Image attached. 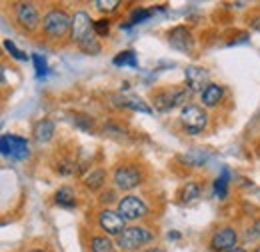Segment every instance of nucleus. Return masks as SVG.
Instances as JSON below:
<instances>
[{"label":"nucleus","mask_w":260,"mask_h":252,"mask_svg":"<svg viewBox=\"0 0 260 252\" xmlns=\"http://www.w3.org/2000/svg\"><path fill=\"white\" fill-rule=\"evenodd\" d=\"M74 122L80 126V128H84V130H90V128H92V120H90L88 116H76Z\"/></svg>","instance_id":"c756f323"},{"label":"nucleus","mask_w":260,"mask_h":252,"mask_svg":"<svg viewBox=\"0 0 260 252\" xmlns=\"http://www.w3.org/2000/svg\"><path fill=\"white\" fill-rule=\"evenodd\" d=\"M110 200H114V192H104L100 196V202H110Z\"/></svg>","instance_id":"7c9ffc66"},{"label":"nucleus","mask_w":260,"mask_h":252,"mask_svg":"<svg viewBox=\"0 0 260 252\" xmlns=\"http://www.w3.org/2000/svg\"><path fill=\"white\" fill-rule=\"evenodd\" d=\"M186 84H188V90L196 92V90H204L210 82H208V72L204 68H198V66H188L186 68Z\"/></svg>","instance_id":"f8f14e48"},{"label":"nucleus","mask_w":260,"mask_h":252,"mask_svg":"<svg viewBox=\"0 0 260 252\" xmlns=\"http://www.w3.org/2000/svg\"><path fill=\"white\" fill-rule=\"evenodd\" d=\"M180 120H182V124H184V128H186V132L198 134V132L204 130V126H206V122H208V116H206V112H204L200 106L188 104V106L182 108V112H180Z\"/></svg>","instance_id":"7ed1b4c3"},{"label":"nucleus","mask_w":260,"mask_h":252,"mask_svg":"<svg viewBox=\"0 0 260 252\" xmlns=\"http://www.w3.org/2000/svg\"><path fill=\"white\" fill-rule=\"evenodd\" d=\"M168 42L174 48H178V50H188L192 46V36H190V32L186 30V28L178 26V28L168 32Z\"/></svg>","instance_id":"ddd939ff"},{"label":"nucleus","mask_w":260,"mask_h":252,"mask_svg":"<svg viewBox=\"0 0 260 252\" xmlns=\"http://www.w3.org/2000/svg\"><path fill=\"white\" fill-rule=\"evenodd\" d=\"M254 252H260V246H258V248H256V250H254Z\"/></svg>","instance_id":"f704fd0d"},{"label":"nucleus","mask_w":260,"mask_h":252,"mask_svg":"<svg viewBox=\"0 0 260 252\" xmlns=\"http://www.w3.org/2000/svg\"><path fill=\"white\" fill-rule=\"evenodd\" d=\"M124 222L126 220L120 216V212H114V210H108V208L98 214V224H100V228H102L106 234L116 236V238L126 230Z\"/></svg>","instance_id":"0eeeda50"},{"label":"nucleus","mask_w":260,"mask_h":252,"mask_svg":"<svg viewBox=\"0 0 260 252\" xmlns=\"http://www.w3.org/2000/svg\"><path fill=\"white\" fill-rule=\"evenodd\" d=\"M154 238V234L144 228V226H128L118 238H116V244L122 248V250H138L140 246L148 244L150 240Z\"/></svg>","instance_id":"f03ea898"},{"label":"nucleus","mask_w":260,"mask_h":252,"mask_svg":"<svg viewBox=\"0 0 260 252\" xmlns=\"http://www.w3.org/2000/svg\"><path fill=\"white\" fill-rule=\"evenodd\" d=\"M118 212H120V216L124 220H138V218H144L146 216L148 208H146V204H144L142 198H138L134 194H128V196H124L118 202Z\"/></svg>","instance_id":"20e7f679"},{"label":"nucleus","mask_w":260,"mask_h":252,"mask_svg":"<svg viewBox=\"0 0 260 252\" xmlns=\"http://www.w3.org/2000/svg\"><path fill=\"white\" fill-rule=\"evenodd\" d=\"M106 182V172L104 170H100V168H94V170H90V174L84 178V184H86V188L90 190H98L102 188V184Z\"/></svg>","instance_id":"f3484780"},{"label":"nucleus","mask_w":260,"mask_h":252,"mask_svg":"<svg viewBox=\"0 0 260 252\" xmlns=\"http://www.w3.org/2000/svg\"><path fill=\"white\" fill-rule=\"evenodd\" d=\"M236 240H238L236 230L232 226H224V228L214 232V236L210 240V246H212V250L216 252H226L236 246Z\"/></svg>","instance_id":"1a4fd4ad"},{"label":"nucleus","mask_w":260,"mask_h":252,"mask_svg":"<svg viewBox=\"0 0 260 252\" xmlns=\"http://www.w3.org/2000/svg\"><path fill=\"white\" fill-rule=\"evenodd\" d=\"M228 178H230V174H228V168H222V174L214 180V192H216V196L218 198H226L228 194Z\"/></svg>","instance_id":"aec40b11"},{"label":"nucleus","mask_w":260,"mask_h":252,"mask_svg":"<svg viewBox=\"0 0 260 252\" xmlns=\"http://www.w3.org/2000/svg\"><path fill=\"white\" fill-rule=\"evenodd\" d=\"M90 248H92V252H116L114 244H112V240L106 238V236H92V240H90Z\"/></svg>","instance_id":"a211bd4d"},{"label":"nucleus","mask_w":260,"mask_h":252,"mask_svg":"<svg viewBox=\"0 0 260 252\" xmlns=\"http://www.w3.org/2000/svg\"><path fill=\"white\" fill-rule=\"evenodd\" d=\"M32 60H34V66H36V74H38L40 78H42V76H46L48 68H46V62H44V58H42L40 54H34Z\"/></svg>","instance_id":"cd10ccee"},{"label":"nucleus","mask_w":260,"mask_h":252,"mask_svg":"<svg viewBox=\"0 0 260 252\" xmlns=\"http://www.w3.org/2000/svg\"><path fill=\"white\" fill-rule=\"evenodd\" d=\"M222 94H224L222 86H218V84L210 82V84L200 92V98H202V104L210 108V106H216V104L222 100Z\"/></svg>","instance_id":"4468645a"},{"label":"nucleus","mask_w":260,"mask_h":252,"mask_svg":"<svg viewBox=\"0 0 260 252\" xmlns=\"http://www.w3.org/2000/svg\"><path fill=\"white\" fill-rule=\"evenodd\" d=\"M32 134H34V138H36V142H40V144L48 142V140L52 138V134H54V122H52V120H48V118L38 120V122L34 124Z\"/></svg>","instance_id":"2eb2a0df"},{"label":"nucleus","mask_w":260,"mask_h":252,"mask_svg":"<svg viewBox=\"0 0 260 252\" xmlns=\"http://www.w3.org/2000/svg\"><path fill=\"white\" fill-rule=\"evenodd\" d=\"M30 252H44V250H30Z\"/></svg>","instance_id":"72a5a7b5"},{"label":"nucleus","mask_w":260,"mask_h":252,"mask_svg":"<svg viewBox=\"0 0 260 252\" xmlns=\"http://www.w3.org/2000/svg\"><path fill=\"white\" fill-rule=\"evenodd\" d=\"M0 148H2V154L10 158H28V140L26 138H20V136H14V134H4L2 140H0Z\"/></svg>","instance_id":"39448f33"},{"label":"nucleus","mask_w":260,"mask_h":252,"mask_svg":"<svg viewBox=\"0 0 260 252\" xmlns=\"http://www.w3.org/2000/svg\"><path fill=\"white\" fill-rule=\"evenodd\" d=\"M90 16L86 14V12H76L74 16H72V28H70V34H72V40L76 42V44H80L88 34H90Z\"/></svg>","instance_id":"9b49d317"},{"label":"nucleus","mask_w":260,"mask_h":252,"mask_svg":"<svg viewBox=\"0 0 260 252\" xmlns=\"http://www.w3.org/2000/svg\"><path fill=\"white\" fill-rule=\"evenodd\" d=\"M114 64H116V66H132V68H136V66H138V60H136V54H134L132 50H124V52H120V54L114 58Z\"/></svg>","instance_id":"4be33fe9"},{"label":"nucleus","mask_w":260,"mask_h":252,"mask_svg":"<svg viewBox=\"0 0 260 252\" xmlns=\"http://www.w3.org/2000/svg\"><path fill=\"white\" fill-rule=\"evenodd\" d=\"M226 252H246L244 248H240V246H234V248H230V250H226Z\"/></svg>","instance_id":"2f4dec72"},{"label":"nucleus","mask_w":260,"mask_h":252,"mask_svg":"<svg viewBox=\"0 0 260 252\" xmlns=\"http://www.w3.org/2000/svg\"><path fill=\"white\" fill-rule=\"evenodd\" d=\"M42 28L48 36L52 38H62L68 28H72V18L66 14L64 10H58V8H52L44 14L42 18Z\"/></svg>","instance_id":"f257e3e1"},{"label":"nucleus","mask_w":260,"mask_h":252,"mask_svg":"<svg viewBox=\"0 0 260 252\" xmlns=\"http://www.w3.org/2000/svg\"><path fill=\"white\" fill-rule=\"evenodd\" d=\"M118 4H120L118 0H106V2L104 0H96L94 2V6H96L100 12H112V10H116Z\"/></svg>","instance_id":"a878e982"},{"label":"nucleus","mask_w":260,"mask_h":252,"mask_svg":"<svg viewBox=\"0 0 260 252\" xmlns=\"http://www.w3.org/2000/svg\"><path fill=\"white\" fill-rule=\"evenodd\" d=\"M150 14H152V10H142V8H140V10H134L128 24H138V22H142V20L150 18Z\"/></svg>","instance_id":"bb28decb"},{"label":"nucleus","mask_w":260,"mask_h":252,"mask_svg":"<svg viewBox=\"0 0 260 252\" xmlns=\"http://www.w3.org/2000/svg\"><path fill=\"white\" fill-rule=\"evenodd\" d=\"M122 106H126V108H132V110H140V112H144V114H150L152 110L140 100V98H134V96H130V98H122Z\"/></svg>","instance_id":"5701e85b"},{"label":"nucleus","mask_w":260,"mask_h":252,"mask_svg":"<svg viewBox=\"0 0 260 252\" xmlns=\"http://www.w3.org/2000/svg\"><path fill=\"white\" fill-rule=\"evenodd\" d=\"M140 180H142V174L134 164H120L114 170V184L118 188L132 190L140 184Z\"/></svg>","instance_id":"423d86ee"},{"label":"nucleus","mask_w":260,"mask_h":252,"mask_svg":"<svg viewBox=\"0 0 260 252\" xmlns=\"http://www.w3.org/2000/svg\"><path fill=\"white\" fill-rule=\"evenodd\" d=\"M200 196V186L196 184V182H186V186L182 188V192H180V200L182 202H192V200H196Z\"/></svg>","instance_id":"412c9836"},{"label":"nucleus","mask_w":260,"mask_h":252,"mask_svg":"<svg viewBox=\"0 0 260 252\" xmlns=\"http://www.w3.org/2000/svg\"><path fill=\"white\" fill-rule=\"evenodd\" d=\"M78 46H80V50L86 52V54H100V42H98V38L94 32H90Z\"/></svg>","instance_id":"6ab92c4d"},{"label":"nucleus","mask_w":260,"mask_h":252,"mask_svg":"<svg viewBox=\"0 0 260 252\" xmlns=\"http://www.w3.org/2000/svg\"><path fill=\"white\" fill-rule=\"evenodd\" d=\"M4 48H6L16 60H26V58H28V54H24L22 50H18V48L14 46V42H10V40H4Z\"/></svg>","instance_id":"393cba45"},{"label":"nucleus","mask_w":260,"mask_h":252,"mask_svg":"<svg viewBox=\"0 0 260 252\" xmlns=\"http://www.w3.org/2000/svg\"><path fill=\"white\" fill-rule=\"evenodd\" d=\"M188 96L186 90H158L152 94V102H154V108L160 110V112H166L170 108H174L176 104L184 102V98Z\"/></svg>","instance_id":"6e6552de"},{"label":"nucleus","mask_w":260,"mask_h":252,"mask_svg":"<svg viewBox=\"0 0 260 252\" xmlns=\"http://www.w3.org/2000/svg\"><path fill=\"white\" fill-rule=\"evenodd\" d=\"M110 30V22L108 20H96L94 22V34L96 36H104V34H108Z\"/></svg>","instance_id":"c85d7f7f"},{"label":"nucleus","mask_w":260,"mask_h":252,"mask_svg":"<svg viewBox=\"0 0 260 252\" xmlns=\"http://www.w3.org/2000/svg\"><path fill=\"white\" fill-rule=\"evenodd\" d=\"M144 252H164L162 248H148V250H144Z\"/></svg>","instance_id":"473e14b6"},{"label":"nucleus","mask_w":260,"mask_h":252,"mask_svg":"<svg viewBox=\"0 0 260 252\" xmlns=\"http://www.w3.org/2000/svg\"><path fill=\"white\" fill-rule=\"evenodd\" d=\"M16 20L24 28L34 30L38 26V22H40V14H38V10H36L34 4H30V2H20V4H16Z\"/></svg>","instance_id":"9d476101"},{"label":"nucleus","mask_w":260,"mask_h":252,"mask_svg":"<svg viewBox=\"0 0 260 252\" xmlns=\"http://www.w3.org/2000/svg\"><path fill=\"white\" fill-rule=\"evenodd\" d=\"M184 162H188V164H192V166H200L204 160H206V154L204 152H200V150H194V152H190V154H186V156H182Z\"/></svg>","instance_id":"b1692460"},{"label":"nucleus","mask_w":260,"mask_h":252,"mask_svg":"<svg viewBox=\"0 0 260 252\" xmlns=\"http://www.w3.org/2000/svg\"><path fill=\"white\" fill-rule=\"evenodd\" d=\"M54 202H56L58 206L72 208V206L76 204V194H74V190H72V188H68V186H62V188L56 190V194H54Z\"/></svg>","instance_id":"dca6fc26"}]
</instances>
